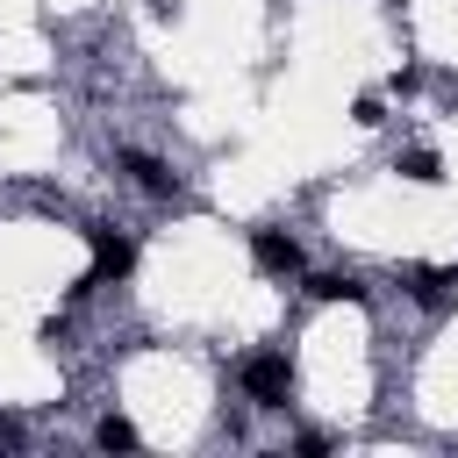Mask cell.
I'll use <instances>...</instances> for the list:
<instances>
[{
	"label": "cell",
	"instance_id": "1",
	"mask_svg": "<svg viewBox=\"0 0 458 458\" xmlns=\"http://www.w3.org/2000/svg\"><path fill=\"white\" fill-rule=\"evenodd\" d=\"M243 394H250L258 408H286V394H293V365H286L279 351L243 358Z\"/></svg>",
	"mask_w": 458,
	"mask_h": 458
},
{
	"label": "cell",
	"instance_id": "2",
	"mask_svg": "<svg viewBox=\"0 0 458 458\" xmlns=\"http://www.w3.org/2000/svg\"><path fill=\"white\" fill-rule=\"evenodd\" d=\"M86 243H93V279L107 286V279H122L129 265H136V243L129 236H114V229H86Z\"/></svg>",
	"mask_w": 458,
	"mask_h": 458
},
{
	"label": "cell",
	"instance_id": "3",
	"mask_svg": "<svg viewBox=\"0 0 458 458\" xmlns=\"http://www.w3.org/2000/svg\"><path fill=\"white\" fill-rule=\"evenodd\" d=\"M250 258H258V272H272V279H293V272H301V243L279 236V229H258V236H250Z\"/></svg>",
	"mask_w": 458,
	"mask_h": 458
},
{
	"label": "cell",
	"instance_id": "4",
	"mask_svg": "<svg viewBox=\"0 0 458 458\" xmlns=\"http://www.w3.org/2000/svg\"><path fill=\"white\" fill-rule=\"evenodd\" d=\"M122 165H129V179H136V186H143V193H157V200H172V172H165V165H157V157H143V150H129V157H122Z\"/></svg>",
	"mask_w": 458,
	"mask_h": 458
},
{
	"label": "cell",
	"instance_id": "5",
	"mask_svg": "<svg viewBox=\"0 0 458 458\" xmlns=\"http://www.w3.org/2000/svg\"><path fill=\"white\" fill-rule=\"evenodd\" d=\"M308 293H315V301H365V286H358L351 272H315Z\"/></svg>",
	"mask_w": 458,
	"mask_h": 458
},
{
	"label": "cell",
	"instance_id": "6",
	"mask_svg": "<svg viewBox=\"0 0 458 458\" xmlns=\"http://www.w3.org/2000/svg\"><path fill=\"white\" fill-rule=\"evenodd\" d=\"M458 293V265H429V272H415V301H451Z\"/></svg>",
	"mask_w": 458,
	"mask_h": 458
},
{
	"label": "cell",
	"instance_id": "7",
	"mask_svg": "<svg viewBox=\"0 0 458 458\" xmlns=\"http://www.w3.org/2000/svg\"><path fill=\"white\" fill-rule=\"evenodd\" d=\"M394 172H401V179H415V186H437V179H444L429 150H401V165H394Z\"/></svg>",
	"mask_w": 458,
	"mask_h": 458
},
{
	"label": "cell",
	"instance_id": "8",
	"mask_svg": "<svg viewBox=\"0 0 458 458\" xmlns=\"http://www.w3.org/2000/svg\"><path fill=\"white\" fill-rule=\"evenodd\" d=\"M93 437H100L107 451H136V422H129V415H100V429H93Z\"/></svg>",
	"mask_w": 458,
	"mask_h": 458
}]
</instances>
